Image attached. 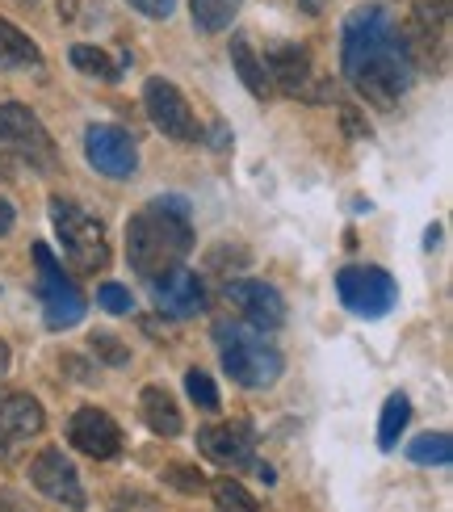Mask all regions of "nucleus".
I'll use <instances>...</instances> for the list:
<instances>
[{"mask_svg": "<svg viewBox=\"0 0 453 512\" xmlns=\"http://www.w3.org/2000/svg\"><path fill=\"white\" fill-rule=\"evenodd\" d=\"M0 147L9 152L26 156V160H38V164H51L55 160V147H51V135L26 105H13V101H0Z\"/></svg>", "mask_w": 453, "mask_h": 512, "instance_id": "obj_9", "label": "nucleus"}, {"mask_svg": "<svg viewBox=\"0 0 453 512\" xmlns=\"http://www.w3.org/2000/svg\"><path fill=\"white\" fill-rule=\"evenodd\" d=\"M407 458L420 462V466H449L453 462V441H449V433L416 437L412 445H407Z\"/></svg>", "mask_w": 453, "mask_h": 512, "instance_id": "obj_22", "label": "nucleus"}, {"mask_svg": "<svg viewBox=\"0 0 453 512\" xmlns=\"http://www.w3.org/2000/svg\"><path fill=\"white\" fill-rule=\"evenodd\" d=\"M131 9H139L143 17H172V9H177V0H126Z\"/></svg>", "mask_w": 453, "mask_h": 512, "instance_id": "obj_28", "label": "nucleus"}, {"mask_svg": "<svg viewBox=\"0 0 453 512\" xmlns=\"http://www.w3.org/2000/svg\"><path fill=\"white\" fill-rule=\"evenodd\" d=\"M143 105H147V118L156 122L164 135L181 139V143H193V139H198V122H193V110H189L185 93H181L172 80L151 76V80L143 84Z\"/></svg>", "mask_w": 453, "mask_h": 512, "instance_id": "obj_8", "label": "nucleus"}, {"mask_svg": "<svg viewBox=\"0 0 453 512\" xmlns=\"http://www.w3.org/2000/svg\"><path fill=\"white\" fill-rule=\"evenodd\" d=\"M97 303L110 311V315H126V311H131V290L118 286V282H105V286L97 290Z\"/></svg>", "mask_w": 453, "mask_h": 512, "instance_id": "obj_27", "label": "nucleus"}, {"mask_svg": "<svg viewBox=\"0 0 453 512\" xmlns=\"http://www.w3.org/2000/svg\"><path fill=\"white\" fill-rule=\"evenodd\" d=\"M9 227H13V206H9L5 198H0V236H5Z\"/></svg>", "mask_w": 453, "mask_h": 512, "instance_id": "obj_32", "label": "nucleus"}, {"mask_svg": "<svg viewBox=\"0 0 453 512\" xmlns=\"http://www.w3.org/2000/svg\"><path fill=\"white\" fill-rule=\"evenodd\" d=\"M214 340H219V353H223V370L240 382V387L261 391L282 378V353H277L265 336L235 328V324H214Z\"/></svg>", "mask_w": 453, "mask_h": 512, "instance_id": "obj_3", "label": "nucleus"}, {"mask_svg": "<svg viewBox=\"0 0 453 512\" xmlns=\"http://www.w3.org/2000/svg\"><path fill=\"white\" fill-rule=\"evenodd\" d=\"M227 298L244 311L248 324H256L261 332H273V328L286 324L282 294H277L273 286H265V282H227Z\"/></svg>", "mask_w": 453, "mask_h": 512, "instance_id": "obj_15", "label": "nucleus"}, {"mask_svg": "<svg viewBox=\"0 0 453 512\" xmlns=\"http://www.w3.org/2000/svg\"><path fill=\"white\" fill-rule=\"evenodd\" d=\"M5 370H9V345L0 340V374H5Z\"/></svg>", "mask_w": 453, "mask_h": 512, "instance_id": "obj_35", "label": "nucleus"}, {"mask_svg": "<svg viewBox=\"0 0 453 512\" xmlns=\"http://www.w3.org/2000/svg\"><path fill=\"white\" fill-rule=\"evenodd\" d=\"M298 5H302V9H307V13H319L323 5H328V0H298Z\"/></svg>", "mask_w": 453, "mask_h": 512, "instance_id": "obj_34", "label": "nucleus"}, {"mask_svg": "<svg viewBox=\"0 0 453 512\" xmlns=\"http://www.w3.org/2000/svg\"><path fill=\"white\" fill-rule=\"evenodd\" d=\"M193 9V21H198V30L206 34H219L231 26V17L240 13V0H189Z\"/></svg>", "mask_w": 453, "mask_h": 512, "instance_id": "obj_20", "label": "nucleus"}, {"mask_svg": "<svg viewBox=\"0 0 453 512\" xmlns=\"http://www.w3.org/2000/svg\"><path fill=\"white\" fill-rule=\"evenodd\" d=\"M168 479L177 483V487H185V492H202V487H206V479L198 471H189V466H172Z\"/></svg>", "mask_w": 453, "mask_h": 512, "instance_id": "obj_29", "label": "nucleus"}, {"mask_svg": "<svg viewBox=\"0 0 453 512\" xmlns=\"http://www.w3.org/2000/svg\"><path fill=\"white\" fill-rule=\"evenodd\" d=\"M93 353L105 361V366H126V361H131V353H126V345L114 332H93Z\"/></svg>", "mask_w": 453, "mask_h": 512, "instance_id": "obj_26", "label": "nucleus"}, {"mask_svg": "<svg viewBox=\"0 0 453 512\" xmlns=\"http://www.w3.org/2000/svg\"><path fill=\"white\" fill-rule=\"evenodd\" d=\"M17 5H34V0H17Z\"/></svg>", "mask_w": 453, "mask_h": 512, "instance_id": "obj_36", "label": "nucleus"}, {"mask_svg": "<svg viewBox=\"0 0 453 512\" xmlns=\"http://www.w3.org/2000/svg\"><path fill=\"white\" fill-rule=\"evenodd\" d=\"M336 290H340V303L349 307L353 315H365V319L386 315L395 307V298H399L395 277L386 269H378V265H349V269H340Z\"/></svg>", "mask_w": 453, "mask_h": 512, "instance_id": "obj_6", "label": "nucleus"}, {"mask_svg": "<svg viewBox=\"0 0 453 512\" xmlns=\"http://www.w3.org/2000/svg\"><path fill=\"white\" fill-rule=\"evenodd\" d=\"M30 479L42 496H51L59 504H68L72 512L84 508V487L76 479V466L63 458V450H42L34 462H30Z\"/></svg>", "mask_w": 453, "mask_h": 512, "instance_id": "obj_13", "label": "nucleus"}, {"mask_svg": "<svg viewBox=\"0 0 453 512\" xmlns=\"http://www.w3.org/2000/svg\"><path fill=\"white\" fill-rule=\"evenodd\" d=\"M231 68L240 72V80H244V89L252 93V97H261V101H269V76H265V68H261V59L252 55V47H248V38L244 34H235L231 38Z\"/></svg>", "mask_w": 453, "mask_h": 512, "instance_id": "obj_19", "label": "nucleus"}, {"mask_svg": "<svg viewBox=\"0 0 453 512\" xmlns=\"http://www.w3.org/2000/svg\"><path fill=\"white\" fill-rule=\"evenodd\" d=\"M42 403L21 391H0V458H13L30 437L42 433Z\"/></svg>", "mask_w": 453, "mask_h": 512, "instance_id": "obj_11", "label": "nucleus"}, {"mask_svg": "<svg viewBox=\"0 0 453 512\" xmlns=\"http://www.w3.org/2000/svg\"><path fill=\"white\" fill-rule=\"evenodd\" d=\"M51 223L63 240V252H68V261L84 273H97L110 265V244L101 236V223L89 219L76 202L68 198H51Z\"/></svg>", "mask_w": 453, "mask_h": 512, "instance_id": "obj_4", "label": "nucleus"}, {"mask_svg": "<svg viewBox=\"0 0 453 512\" xmlns=\"http://www.w3.org/2000/svg\"><path fill=\"white\" fill-rule=\"evenodd\" d=\"M344 126H349V131L361 139V135H370V126H361V118L353 114V110H344Z\"/></svg>", "mask_w": 453, "mask_h": 512, "instance_id": "obj_31", "label": "nucleus"}, {"mask_svg": "<svg viewBox=\"0 0 453 512\" xmlns=\"http://www.w3.org/2000/svg\"><path fill=\"white\" fill-rule=\"evenodd\" d=\"M185 391H189V399L198 403V408H206V412L219 408V391H214V382L202 370H189L185 374Z\"/></svg>", "mask_w": 453, "mask_h": 512, "instance_id": "obj_25", "label": "nucleus"}, {"mask_svg": "<svg viewBox=\"0 0 453 512\" xmlns=\"http://www.w3.org/2000/svg\"><path fill=\"white\" fill-rule=\"evenodd\" d=\"M34 261H38V294H42V319H47V328L55 332L76 328L84 319V294L63 277L47 244H34Z\"/></svg>", "mask_w": 453, "mask_h": 512, "instance_id": "obj_5", "label": "nucleus"}, {"mask_svg": "<svg viewBox=\"0 0 453 512\" xmlns=\"http://www.w3.org/2000/svg\"><path fill=\"white\" fill-rule=\"evenodd\" d=\"M59 17H76V0H59Z\"/></svg>", "mask_w": 453, "mask_h": 512, "instance_id": "obj_33", "label": "nucleus"}, {"mask_svg": "<svg viewBox=\"0 0 453 512\" xmlns=\"http://www.w3.org/2000/svg\"><path fill=\"white\" fill-rule=\"evenodd\" d=\"M38 63H42V51L34 47V38L0 17V68H38Z\"/></svg>", "mask_w": 453, "mask_h": 512, "instance_id": "obj_18", "label": "nucleus"}, {"mask_svg": "<svg viewBox=\"0 0 453 512\" xmlns=\"http://www.w3.org/2000/svg\"><path fill=\"white\" fill-rule=\"evenodd\" d=\"M72 63L84 72V76H97V80H118V68H114V59L97 51V47H72Z\"/></svg>", "mask_w": 453, "mask_h": 512, "instance_id": "obj_24", "label": "nucleus"}, {"mask_svg": "<svg viewBox=\"0 0 453 512\" xmlns=\"http://www.w3.org/2000/svg\"><path fill=\"white\" fill-rule=\"evenodd\" d=\"M407 416H412V403H407V395H391L382 403V424H378V445H382V450H395Z\"/></svg>", "mask_w": 453, "mask_h": 512, "instance_id": "obj_21", "label": "nucleus"}, {"mask_svg": "<svg viewBox=\"0 0 453 512\" xmlns=\"http://www.w3.org/2000/svg\"><path fill=\"white\" fill-rule=\"evenodd\" d=\"M84 156L97 168L101 177H131L139 168V152H135V139L122 131V126H89L84 131Z\"/></svg>", "mask_w": 453, "mask_h": 512, "instance_id": "obj_10", "label": "nucleus"}, {"mask_svg": "<svg viewBox=\"0 0 453 512\" xmlns=\"http://www.w3.org/2000/svg\"><path fill=\"white\" fill-rule=\"evenodd\" d=\"M210 496H214V508H219V512H261V508H256V500L235 479H214Z\"/></svg>", "mask_w": 453, "mask_h": 512, "instance_id": "obj_23", "label": "nucleus"}, {"mask_svg": "<svg viewBox=\"0 0 453 512\" xmlns=\"http://www.w3.org/2000/svg\"><path fill=\"white\" fill-rule=\"evenodd\" d=\"M269 72H273V84L286 97H302V101L328 97V84H319L311 76V55L302 47H294V42H277V47L269 51Z\"/></svg>", "mask_w": 453, "mask_h": 512, "instance_id": "obj_12", "label": "nucleus"}, {"mask_svg": "<svg viewBox=\"0 0 453 512\" xmlns=\"http://www.w3.org/2000/svg\"><path fill=\"white\" fill-rule=\"evenodd\" d=\"M189 248H193V227L185 198H156L126 223V256H131V265L147 282L177 269L189 256Z\"/></svg>", "mask_w": 453, "mask_h": 512, "instance_id": "obj_2", "label": "nucleus"}, {"mask_svg": "<svg viewBox=\"0 0 453 512\" xmlns=\"http://www.w3.org/2000/svg\"><path fill=\"white\" fill-rule=\"evenodd\" d=\"M139 412H143L147 429L156 437H177L181 433V412H177V403H172V395L164 387H143Z\"/></svg>", "mask_w": 453, "mask_h": 512, "instance_id": "obj_17", "label": "nucleus"}, {"mask_svg": "<svg viewBox=\"0 0 453 512\" xmlns=\"http://www.w3.org/2000/svg\"><path fill=\"white\" fill-rule=\"evenodd\" d=\"M151 294H156V307L172 319H189V315H198L202 311V282H198V273H189V269H168L160 277H151Z\"/></svg>", "mask_w": 453, "mask_h": 512, "instance_id": "obj_16", "label": "nucleus"}, {"mask_svg": "<svg viewBox=\"0 0 453 512\" xmlns=\"http://www.w3.org/2000/svg\"><path fill=\"white\" fill-rule=\"evenodd\" d=\"M0 512H30V504L21 500L13 487H0Z\"/></svg>", "mask_w": 453, "mask_h": 512, "instance_id": "obj_30", "label": "nucleus"}, {"mask_svg": "<svg viewBox=\"0 0 453 512\" xmlns=\"http://www.w3.org/2000/svg\"><path fill=\"white\" fill-rule=\"evenodd\" d=\"M340 68L353 89L370 105H378V110H391L412 89V76H416V63H412V51H407L399 21L382 5H365L349 13L344 38H340Z\"/></svg>", "mask_w": 453, "mask_h": 512, "instance_id": "obj_1", "label": "nucleus"}, {"mask_svg": "<svg viewBox=\"0 0 453 512\" xmlns=\"http://www.w3.org/2000/svg\"><path fill=\"white\" fill-rule=\"evenodd\" d=\"M68 437H72V445L80 454H89L97 462L118 458V450H122V429L97 408H80L68 424Z\"/></svg>", "mask_w": 453, "mask_h": 512, "instance_id": "obj_14", "label": "nucleus"}, {"mask_svg": "<svg viewBox=\"0 0 453 512\" xmlns=\"http://www.w3.org/2000/svg\"><path fill=\"white\" fill-rule=\"evenodd\" d=\"M198 450L210 462H219V466H231V471H252L256 479L273 483V471L265 462H256V454H252V437H248L244 424H210V429L198 433Z\"/></svg>", "mask_w": 453, "mask_h": 512, "instance_id": "obj_7", "label": "nucleus"}]
</instances>
